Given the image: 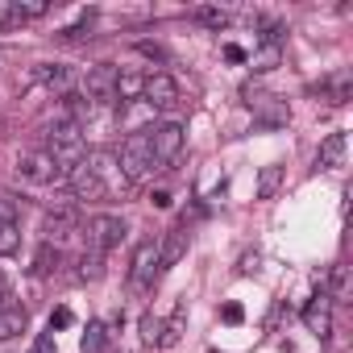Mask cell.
<instances>
[{"label":"cell","mask_w":353,"mask_h":353,"mask_svg":"<svg viewBox=\"0 0 353 353\" xmlns=\"http://www.w3.org/2000/svg\"><path fill=\"white\" fill-rule=\"evenodd\" d=\"M241 96H245V104H250L266 125H287V121H291L287 100H274V96H266V92H262V88H254V83H245V88H241Z\"/></svg>","instance_id":"6"},{"label":"cell","mask_w":353,"mask_h":353,"mask_svg":"<svg viewBox=\"0 0 353 353\" xmlns=\"http://www.w3.org/2000/svg\"><path fill=\"white\" fill-rule=\"evenodd\" d=\"M145 141H150V150H154V162H174V158L183 154L188 133H183L179 121H162V125L145 129Z\"/></svg>","instance_id":"4"},{"label":"cell","mask_w":353,"mask_h":353,"mask_svg":"<svg viewBox=\"0 0 353 353\" xmlns=\"http://www.w3.org/2000/svg\"><path fill=\"white\" fill-rule=\"evenodd\" d=\"M34 353H59V349H54V336H50V332H42V336L34 341Z\"/></svg>","instance_id":"34"},{"label":"cell","mask_w":353,"mask_h":353,"mask_svg":"<svg viewBox=\"0 0 353 353\" xmlns=\"http://www.w3.org/2000/svg\"><path fill=\"white\" fill-rule=\"evenodd\" d=\"M349 88H353V79H349V71H341V75H332V79L324 83V96H328V104H345V100H349Z\"/></svg>","instance_id":"22"},{"label":"cell","mask_w":353,"mask_h":353,"mask_svg":"<svg viewBox=\"0 0 353 353\" xmlns=\"http://www.w3.org/2000/svg\"><path fill=\"white\" fill-rule=\"evenodd\" d=\"M17 174H21V179H30V183H54V179H63V170L54 166V158H50L46 150L21 154V158H17Z\"/></svg>","instance_id":"7"},{"label":"cell","mask_w":353,"mask_h":353,"mask_svg":"<svg viewBox=\"0 0 353 353\" xmlns=\"http://www.w3.org/2000/svg\"><path fill=\"white\" fill-rule=\"evenodd\" d=\"M104 345H108V328L104 324H88L83 336H79V349L83 353H104Z\"/></svg>","instance_id":"20"},{"label":"cell","mask_w":353,"mask_h":353,"mask_svg":"<svg viewBox=\"0 0 353 353\" xmlns=\"http://www.w3.org/2000/svg\"><path fill=\"white\" fill-rule=\"evenodd\" d=\"M71 192L75 200H121L129 192V179L121 174V162L112 150H88V158L71 170Z\"/></svg>","instance_id":"1"},{"label":"cell","mask_w":353,"mask_h":353,"mask_svg":"<svg viewBox=\"0 0 353 353\" xmlns=\"http://www.w3.org/2000/svg\"><path fill=\"white\" fill-rule=\"evenodd\" d=\"M221 316H225V324H241V320H245L241 303H225V307H221Z\"/></svg>","instance_id":"32"},{"label":"cell","mask_w":353,"mask_h":353,"mask_svg":"<svg viewBox=\"0 0 353 353\" xmlns=\"http://www.w3.org/2000/svg\"><path fill=\"white\" fill-rule=\"evenodd\" d=\"M225 59H229V63H245L250 54H245L241 46H233V42H229V46H225Z\"/></svg>","instance_id":"35"},{"label":"cell","mask_w":353,"mask_h":353,"mask_svg":"<svg viewBox=\"0 0 353 353\" xmlns=\"http://www.w3.org/2000/svg\"><path fill=\"white\" fill-rule=\"evenodd\" d=\"M141 100H145L150 108H174V104H179V83H174L166 71H154V75H145Z\"/></svg>","instance_id":"10"},{"label":"cell","mask_w":353,"mask_h":353,"mask_svg":"<svg viewBox=\"0 0 353 353\" xmlns=\"http://www.w3.org/2000/svg\"><path fill=\"white\" fill-rule=\"evenodd\" d=\"M328 287H332V295H328V299H345V295H349V279H345V266H332V283H328Z\"/></svg>","instance_id":"30"},{"label":"cell","mask_w":353,"mask_h":353,"mask_svg":"<svg viewBox=\"0 0 353 353\" xmlns=\"http://www.w3.org/2000/svg\"><path fill=\"white\" fill-rule=\"evenodd\" d=\"M279 67V46H262V54L254 59V71H274Z\"/></svg>","instance_id":"29"},{"label":"cell","mask_w":353,"mask_h":353,"mask_svg":"<svg viewBox=\"0 0 353 353\" xmlns=\"http://www.w3.org/2000/svg\"><path fill=\"white\" fill-rule=\"evenodd\" d=\"M71 320H75L71 307H54V312H50V332H54V328H71Z\"/></svg>","instance_id":"31"},{"label":"cell","mask_w":353,"mask_h":353,"mask_svg":"<svg viewBox=\"0 0 353 353\" xmlns=\"http://www.w3.org/2000/svg\"><path fill=\"white\" fill-rule=\"evenodd\" d=\"M21 250V229H17V221H0V258H9V254H17Z\"/></svg>","instance_id":"21"},{"label":"cell","mask_w":353,"mask_h":353,"mask_svg":"<svg viewBox=\"0 0 353 353\" xmlns=\"http://www.w3.org/2000/svg\"><path fill=\"white\" fill-rule=\"evenodd\" d=\"M125 221L121 216H108V212H100V216H92L88 221V250H96V254H108L112 245H121L125 241Z\"/></svg>","instance_id":"5"},{"label":"cell","mask_w":353,"mask_h":353,"mask_svg":"<svg viewBox=\"0 0 353 353\" xmlns=\"http://www.w3.org/2000/svg\"><path fill=\"white\" fill-rule=\"evenodd\" d=\"M154 204L158 208H170V192H154Z\"/></svg>","instance_id":"37"},{"label":"cell","mask_w":353,"mask_h":353,"mask_svg":"<svg viewBox=\"0 0 353 353\" xmlns=\"http://www.w3.org/2000/svg\"><path fill=\"white\" fill-rule=\"evenodd\" d=\"M188 241H192V237H188L183 225H179V229H170V233L158 241V274L170 270V266H179V258L188 254Z\"/></svg>","instance_id":"12"},{"label":"cell","mask_w":353,"mask_h":353,"mask_svg":"<svg viewBox=\"0 0 353 353\" xmlns=\"http://www.w3.org/2000/svg\"><path fill=\"white\" fill-rule=\"evenodd\" d=\"M30 328V312L26 307H17V303H5L0 307V341H13V336H21Z\"/></svg>","instance_id":"14"},{"label":"cell","mask_w":353,"mask_h":353,"mask_svg":"<svg viewBox=\"0 0 353 353\" xmlns=\"http://www.w3.org/2000/svg\"><path fill=\"white\" fill-rule=\"evenodd\" d=\"M34 79L46 83V88H59V92H63V88L71 83V71H67L63 63H38V67H34Z\"/></svg>","instance_id":"15"},{"label":"cell","mask_w":353,"mask_h":353,"mask_svg":"<svg viewBox=\"0 0 353 353\" xmlns=\"http://www.w3.org/2000/svg\"><path fill=\"white\" fill-rule=\"evenodd\" d=\"M117 162H121V174H125L129 183L145 179V174L158 166V162H154V150H150V141H145V129H141V133H133V137H125V145H121Z\"/></svg>","instance_id":"3"},{"label":"cell","mask_w":353,"mask_h":353,"mask_svg":"<svg viewBox=\"0 0 353 353\" xmlns=\"http://www.w3.org/2000/svg\"><path fill=\"white\" fill-rule=\"evenodd\" d=\"M100 274H104V254L83 250V258H79V279H83V283H96Z\"/></svg>","instance_id":"23"},{"label":"cell","mask_w":353,"mask_h":353,"mask_svg":"<svg viewBox=\"0 0 353 353\" xmlns=\"http://www.w3.org/2000/svg\"><path fill=\"white\" fill-rule=\"evenodd\" d=\"M13 5H17V13H21V21H30V17H42L50 5H46V0H13Z\"/></svg>","instance_id":"27"},{"label":"cell","mask_w":353,"mask_h":353,"mask_svg":"<svg viewBox=\"0 0 353 353\" xmlns=\"http://www.w3.org/2000/svg\"><path fill=\"white\" fill-rule=\"evenodd\" d=\"M196 21H204L208 30H225V26H229V13H225V9H212V5H200V9H196Z\"/></svg>","instance_id":"25"},{"label":"cell","mask_w":353,"mask_h":353,"mask_svg":"<svg viewBox=\"0 0 353 353\" xmlns=\"http://www.w3.org/2000/svg\"><path fill=\"white\" fill-rule=\"evenodd\" d=\"M141 92H145V75H141V71H121V75H117V96H121V104L141 100Z\"/></svg>","instance_id":"16"},{"label":"cell","mask_w":353,"mask_h":353,"mask_svg":"<svg viewBox=\"0 0 353 353\" xmlns=\"http://www.w3.org/2000/svg\"><path fill=\"white\" fill-rule=\"evenodd\" d=\"M117 75H121V67H112V63H96L92 71H88V79H83V96L96 104V100H112L117 96Z\"/></svg>","instance_id":"9"},{"label":"cell","mask_w":353,"mask_h":353,"mask_svg":"<svg viewBox=\"0 0 353 353\" xmlns=\"http://www.w3.org/2000/svg\"><path fill=\"white\" fill-rule=\"evenodd\" d=\"M129 279H133V287L137 291H145L154 279H158V241L154 237H145V241H137V250H133V270H129Z\"/></svg>","instance_id":"8"},{"label":"cell","mask_w":353,"mask_h":353,"mask_svg":"<svg viewBox=\"0 0 353 353\" xmlns=\"http://www.w3.org/2000/svg\"><path fill=\"white\" fill-rule=\"evenodd\" d=\"M13 26H21L17 5H13V0H0V30H13Z\"/></svg>","instance_id":"28"},{"label":"cell","mask_w":353,"mask_h":353,"mask_svg":"<svg viewBox=\"0 0 353 353\" xmlns=\"http://www.w3.org/2000/svg\"><path fill=\"white\" fill-rule=\"evenodd\" d=\"M345 162V133H328L320 145V166H341Z\"/></svg>","instance_id":"19"},{"label":"cell","mask_w":353,"mask_h":353,"mask_svg":"<svg viewBox=\"0 0 353 353\" xmlns=\"http://www.w3.org/2000/svg\"><path fill=\"white\" fill-rule=\"evenodd\" d=\"M75 225H79V216H75L71 208H59V212H46L42 233H46V241H50V245H59L63 237H71V233H75Z\"/></svg>","instance_id":"13"},{"label":"cell","mask_w":353,"mask_h":353,"mask_svg":"<svg viewBox=\"0 0 353 353\" xmlns=\"http://www.w3.org/2000/svg\"><path fill=\"white\" fill-rule=\"evenodd\" d=\"M141 341H145V345H162V320L150 316V312L141 316Z\"/></svg>","instance_id":"26"},{"label":"cell","mask_w":353,"mask_h":353,"mask_svg":"<svg viewBox=\"0 0 353 353\" xmlns=\"http://www.w3.org/2000/svg\"><path fill=\"white\" fill-rule=\"evenodd\" d=\"M250 270H258V254H245L241 258V274H250Z\"/></svg>","instance_id":"36"},{"label":"cell","mask_w":353,"mask_h":353,"mask_svg":"<svg viewBox=\"0 0 353 353\" xmlns=\"http://www.w3.org/2000/svg\"><path fill=\"white\" fill-rule=\"evenodd\" d=\"M137 50H141L145 59H162V63H166V50H162V46H154V42H137Z\"/></svg>","instance_id":"33"},{"label":"cell","mask_w":353,"mask_h":353,"mask_svg":"<svg viewBox=\"0 0 353 353\" xmlns=\"http://www.w3.org/2000/svg\"><path fill=\"white\" fill-rule=\"evenodd\" d=\"M279 188H283V166L279 162L262 166V174H258V200H274Z\"/></svg>","instance_id":"17"},{"label":"cell","mask_w":353,"mask_h":353,"mask_svg":"<svg viewBox=\"0 0 353 353\" xmlns=\"http://www.w3.org/2000/svg\"><path fill=\"white\" fill-rule=\"evenodd\" d=\"M59 266H63V254H59V245L42 241V250L34 254V274H38V279H46V274H54Z\"/></svg>","instance_id":"18"},{"label":"cell","mask_w":353,"mask_h":353,"mask_svg":"<svg viewBox=\"0 0 353 353\" xmlns=\"http://www.w3.org/2000/svg\"><path fill=\"white\" fill-rule=\"evenodd\" d=\"M183 320H188V307L179 303V307H174V312H170V320L162 324V345H174V341H179V336H183Z\"/></svg>","instance_id":"24"},{"label":"cell","mask_w":353,"mask_h":353,"mask_svg":"<svg viewBox=\"0 0 353 353\" xmlns=\"http://www.w3.org/2000/svg\"><path fill=\"white\" fill-rule=\"evenodd\" d=\"M46 154L54 158V166L63 170V174H71L83 158H88V141H83V129L79 125H71V121H63V125H54L50 133H46Z\"/></svg>","instance_id":"2"},{"label":"cell","mask_w":353,"mask_h":353,"mask_svg":"<svg viewBox=\"0 0 353 353\" xmlns=\"http://www.w3.org/2000/svg\"><path fill=\"white\" fill-rule=\"evenodd\" d=\"M303 324H307L320 341H328V332H332V299H328L324 287H320V295H312V303L303 307Z\"/></svg>","instance_id":"11"}]
</instances>
